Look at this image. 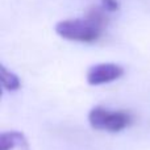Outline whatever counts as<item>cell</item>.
Wrapping results in <instances>:
<instances>
[{"label": "cell", "mask_w": 150, "mask_h": 150, "mask_svg": "<svg viewBox=\"0 0 150 150\" xmlns=\"http://www.w3.org/2000/svg\"><path fill=\"white\" fill-rule=\"evenodd\" d=\"M20 148L21 150H29L25 136L20 132H5L0 134V150H12Z\"/></svg>", "instance_id": "4"}, {"label": "cell", "mask_w": 150, "mask_h": 150, "mask_svg": "<svg viewBox=\"0 0 150 150\" xmlns=\"http://www.w3.org/2000/svg\"><path fill=\"white\" fill-rule=\"evenodd\" d=\"M88 122L93 129L120 132L130 124V117L121 111H109L104 107H95L88 113Z\"/></svg>", "instance_id": "2"}, {"label": "cell", "mask_w": 150, "mask_h": 150, "mask_svg": "<svg viewBox=\"0 0 150 150\" xmlns=\"http://www.w3.org/2000/svg\"><path fill=\"white\" fill-rule=\"evenodd\" d=\"M0 82H1L3 88L7 91H17L21 87L18 76L12 71L7 70L5 66H0Z\"/></svg>", "instance_id": "5"}, {"label": "cell", "mask_w": 150, "mask_h": 150, "mask_svg": "<svg viewBox=\"0 0 150 150\" xmlns=\"http://www.w3.org/2000/svg\"><path fill=\"white\" fill-rule=\"evenodd\" d=\"M124 75V69L116 63H99L87 71V82L91 86H100L117 80Z\"/></svg>", "instance_id": "3"}, {"label": "cell", "mask_w": 150, "mask_h": 150, "mask_svg": "<svg viewBox=\"0 0 150 150\" xmlns=\"http://www.w3.org/2000/svg\"><path fill=\"white\" fill-rule=\"evenodd\" d=\"M104 28L90 17L62 20L55 25V33L65 40L76 42H95L100 38Z\"/></svg>", "instance_id": "1"}, {"label": "cell", "mask_w": 150, "mask_h": 150, "mask_svg": "<svg viewBox=\"0 0 150 150\" xmlns=\"http://www.w3.org/2000/svg\"><path fill=\"white\" fill-rule=\"evenodd\" d=\"M101 7L108 12H115L120 8V4L117 0H101Z\"/></svg>", "instance_id": "6"}]
</instances>
